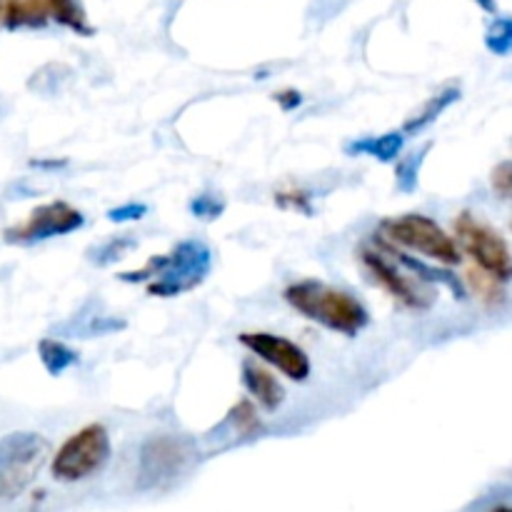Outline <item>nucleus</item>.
<instances>
[{
  "label": "nucleus",
  "mask_w": 512,
  "mask_h": 512,
  "mask_svg": "<svg viewBox=\"0 0 512 512\" xmlns=\"http://www.w3.org/2000/svg\"><path fill=\"white\" fill-rule=\"evenodd\" d=\"M283 298L295 313L345 338H355L370 325L368 308L355 295L320 280H298L285 288Z\"/></svg>",
  "instance_id": "nucleus-1"
},
{
  "label": "nucleus",
  "mask_w": 512,
  "mask_h": 512,
  "mask_svg": "<svg viewBox=\"0 0 512 512\" xmlns=\"http://www.w3.org/2000/svg\"><path fill=\"white\" fill-rule=\"evenodd\" d=\"M198 460V445L185 435H150L138 453V473H135V488L150 493V490H165L178 483Z\"/></svg>",
  "instance_id": "nucleus-2"
},
{
  "label": "nucleus",
  "mask_w": 512,
  "mask_h": 512,
  "mask_svg": "<svg viewBox=\"0 0 512 512\" xmlns=\"http://www.w3.org/2000/svg\"><path fill=\"white\" fill-rule=\"evenodd\" d=\"M50 458V443L38 433L0 438V503H10L33 485Z\"/></svg>",
  "instance_id": "nucleus-3"
},
{
  "label": "nucleus",
  "mask_w": 512,
  "mask_h": 512,
  "mask_svg": "<svg viewBox=\"0 0 512 512\" xmlns=\"http://www.w3.org/2000/svg\"><path fill=\"white\" fill-rule=\"evenodd\" d=\"M380 238L398 250H413L440 265H458L463 260L458 243L450 238L440 223L420 213L385 218L380 223Z\"/></svg>",
  "instance_id": "nucleus-4"
},
{
  "label": "nucleus",
  "mask_w": 512,
  "mask_h": 512,
  "mask_svg": "<svg viewBox=\"0 0 512 512\" xmlns=\"http://www.w3.org/2000/svg\"><path fill=\"white\" fill-rule=\"evenodd\" d=\"M113 445L105 425L90 423L70 435L50 460V473L58 483H80L98 475L110 463Z\"/></svg>",
  "instance_id": "nucleus-5"
},
{
  "label": "nucleus",
  "mask_w": 512,
  "mask_h": 512,
  "mask_svg": "<svg viewBox=\"0 0 512 512\" xmlns=\"http://www.w3.org/2000/svg\"><path fill=\"white\" fill-rule=\"evenodd\" d=\"M455 235H458V240H455L458 248H463L473 258L480 273L490 275L498 283H510L512 250L493 225L483 223L473 213H460L455 218Z\"/></svg>",
  "instance_id": "nucleus-6"
},
{
  "label": "nucleus",
  "mask_w": 512,
  "mask_h": 512,
  "mask_svg": "<svg viewBox=\"0 0 512 512\" xmlns=\"http://www.w3.org/2000/svg\"><path fill=\"white\" fill-rule=\"evenodd\" d=\"M213 255L205 243L198 240H185L175 245L173 253L163 255V268L150 280L148 293L155 298H175L180 293L198 288L210 273Z\"/></svg>",
  "instance_id": "nucleus-7"
},
{
  "label": "nucleus",
  "mask_w": 512,
  "mask_h": 512,
  "mask_svg": "<svg viewBox=\"0 0 512 512\" xmlns=\"http://www.w3.org/2000/svg\"><path fill=\"white\" fill-rule=\"evenodd\" d=\"M48 20H55L80 35L93 33L80 0H5V28H43Z\"/></svg>",
  "instance_id": "nucleus-8"
},
{
  "label": "nucleus",
  "mask_w": 512,
  "mask_h": 512,
  "mask_svg": "<svg viewBox=\"0 0 512 512\" xmlns=\"http://www.w3.org/2000/svg\"><path fill=\"white\" fill-rule=\"evenodd\" d=\"M85 218L78 208L65 200H50L38 205L23 223L3 230L5 243L10 245H35L50 238H63L83 228Z\"/></svg>",
  "instance_id": "nucleus-9"
},
{
  "label": "nucleus",
  "mask_w": 512,
  "mask_h": 512,
  "mask_svg": "<svg viewBox=\"0 0 512 512\" xmlns=\"http://www.w3.org/2000/svg\"><path fill=\"white\" fill-rule=\"evenodd\" d=\"M360 260H363L365 270L370 278L385 290L393 300L410 310H428L435 303L438 293L430 285H423L415 280L413 275L400 273L398 263L388 260V255L380 248H363L360 250Z\"/></svg>",
  "instance_id": "nucleus-10"
},
{
  "label": "nucleus",
  "mask_w": 512,
  "mask_h": 512,
  "mask_svg": "<svg viewBox=\"0 0 512 512\" xmlns=\"http://www.w3.org/2000/svg\"><path fill=\"white\" fill-rule=\"evenodd\" d=\"M238 343L245 350H250L255 358L263 360L265 365H270V368L283 373L288 380H293V383H305L310 373H313L308 353L298 343L283 338V335L255 330V333H240Z\"/></svg>",
  "instance_id": "nucleus-11"
},
{
  "label": "nucleus",
  "mask_w": 512,
  "mask_h": 512,
  "mask_svg": "<svg viewBox=\"0 0 512 512\" xmlns=\"http://www.w3.org/2000/svg\"><path fill=\"white\" fill-rule=\"evenodd\" d=\"M260 433H263V420H260L253 400L245 398L240 403H235L228 410V415L210 430L208 440L210 443H225L223 448H230V445L258 438Z\"/></svg>",
  "instance_id": "nucleus-12"
},
{
  "label": "nucleus",
  "mask_w": 512,
  "mask_h": 512,
  "mask_svg": "<svg viewBox=\"0 0 512 512\" xmlns=\"http://www.w3.org/2000/svg\"><path fill=\"white\" fill-rule=\"evenodd\" d=\"M240 378H243L245 390L258 403L265 413H278L280 405L285 403V388L268 368H263L255 360H245L240 368Z\"/></svg>",
  "instance_id": "nucleus-13"
},
{
  "label": "nucleus",
  "mask_w": 512,
  "mask_h": 512,
  "mask_svg": "<svg viewBox=\"0 0 512 512\" xmlns=\"http://www.w3.org/2000/svg\"><path fill=\"white\" fill-rule=\"evenodd\" d=\"M378 248L383 250V253L393 255L395 263L403 265V268L408 270V273L413 275L415 280H420V283H423V285H433V283L435 285H445V288H448L450 293H453L458 300L465 298L463 283H460V280L455 278V275L450 273V270L438 268V265L423 263V260H420V258H413V255H408V253H405V250L393 248V245L385 243V240H378Z\"/></svg>",
  "instance_id": "nucleus-14"
},
{
  "label": "nucleus",
  "mask_w": 512,
  "mask_h": 512,
  "mask_svg": "<svg viewBox=\"0 0 512 512\" xmlns=\"http://www.w3.org/2000/svg\"><path fill=\"white\" fill-rule=\"evenodd\" d=\"M405 148V133L390 130V133L373 135V138H360L345 145L348 155H368V158L380 160V163H393Z\"/></svg>",
  "instance_id": "nucleus-15"
},
{
  "label": "nucleus",
  "mask_w": 512,
  "mask_h": 512,
  "mask_svg": "<svg viewBox=\"0 0 512 512\" xmlns=\"http://www.w3.org/2000/svg\"><path fill=\"white\" fill-rule=\"evenodd\" d=\"M38 358L43 363V368L48 370V375L58 378V375L68 373L73 365H78V350L65 345L63 340L43 338L38 343Z\"/></svg>",
  "instance_id": "nucleus-16"
},
{
  "label": "nucleus",
  "mask_w": 512,
  "mask_h": 512,
  "mask_svg": "<svg viewBox=\"0 0 512 512\" xmlns=\"http://www.w3.org/2000/svg\"><path fill=\"white\" fill-rule=\"evenodd\" d=\"M458 98H460V90L458 88H445L443 93L433 95V98H430L428 103H425V108L420 110L418 115H413V118H410L408 123H405L403 133L413 135V133H420V130H425V128H428V125H433L435 120H438L440 115H443L445 110H448L450 105H453Z\"/></svg>",
  "instance_id": "nucleus-17"
},
{
  "label": "nucleus",
  "mask_w": 512,
  "mask_h": 512,
  "mask_svg": "<svg viewBox=\"0 0 512 512\" xmlns=\"http://www.w3.org/2000/svg\"><path fill=\"white\" fill-rule=\"evenodd\" d=\"M428 150L430 145H425V148L418 150V153H410L408 158L398 160V168H395V185H398L400 193H413V190L418 188L420 165H423Z\"/></svg>",
  "instance_id": "nucleus-18"
},
{
  "label": "nucleus",
  "mask_w": 512,
  "mask_h": 512,
  "mask_svg": "<svg viewBox=\"0 0 512 512\" xmlns=\"http://www.w3.org/2000/svg\"><path fill=\"white\" fill-rule=\"evenodd\" d=\"M485 45L490 53L508 55L512 53V18H498L485 33Z\"/></svg>",
  "instance_id": "nucleus-19"
},
{
  "label": "nucleus",
  "mask_w": 512,
  "mask_h": 512,
  "mask_svg": "<svg viewBox=\"0 0 512 512\" xmlns=\"http://www.w3.org/2000/svg\"><path fill=\"white\" fill-rule=\"evenodd\" d=\"M223 210H225V200L215 193H203L198 195V198H193V203H190V213H193L198 220H205V223L218 220L220 215H223Z\"/></svg>",
  "instance_id": "nucleus-20"
},
{
  "label": "nucleus",
  "mask_w": 512,
  "mask_h": 512,
  "mask_svg": "<svg viewBox=\"0 0 512 512\" xmlns=\"http://www.w3.org/2000/svg\"><path fill=\"white\" fill-rule=\"evenodd\" d=\"M468 283L473 285V290L480 295V298L485 300V303L493 305V303H500V300H503V290H500V285H503V283L493 280V278H490V275L480 273L478 268L470 270V273H468Z\"/></svg>",
  "instance_id": "nucleus-21"
},
{
  "label": "nucleus",
  "mask_w": 512,
  "mask_h": 512,
  "mask_svg": "<svg viewBox=\"0 0 512 512\" xmlns=\"http://www.w3.org/2000/svg\"><path fill=\"white\" fill-rule=\"evenodd\" d=\"M130 248H135V240L130 238V235H123V238H113V240H108V243L105 245H100L98 250H95V258H93V263H98V265H108V263H113V260H120L123 258L125 253H128Z\"/></svg>",
  "instance_id": "nucleus-22"
},
{
  "label": "nucleus",
  "mask_w": 512,
  "mask_h": 512,
  "mask_svg": "<svg viewBox=\"0 0 512 512\" xmlns=\"http://www.w3.org/2000/svg\"><path fill=\"white\" fill-rule=\"evenodd\" d=\"M280 208H288L295 210V213H305L310 215L313 213V205H310V195L303 193V190H285V193L275 195Z\"/></svg>",
  "instance_id": "nucleus-23"
},
{
  "label": "nucleus",
  "mask_w": 512,
  "mask_h": 512,
  "mask_svg": "<svg viewBox=\"0 0 512 512\" xmlns=\"http://www.w3.org/2000/svg\"><path fill=\"white\" fill-rule=\"evenodd\" d=\"M145 213H148V205L145 203H125L108 210V220L110 223H130V220L145 218Z\"/></svg>",
  "instance_id": "nucleus-24"
},
{
  "label": "nucleus",
  "mask_w": 512,
  "mask_h": 512,
  "mask_svg": "<svg viewBox=\"0 0 512 512\" xmlns=\"http://www.w3.org/2000/svg\"><path fill=\"white\" fill-rule=\"evenodd\" d=\"M490 183L500 198H512V163H500L490 175Z\"/></svg>",
  "instance_id": "nucleus-25"
},
{
  "label": "nucleus",
  "mask_w": 512,
  "mask_h": 512,
  "mask_svg": "<svg viewBox=\"0 0 512 512\" xmlns=\"http://www.w3.org/2000/svg\"><path fill=\"white\" fill-rule=\"evenodd\" d=\"M275 100H278V105L283 110H293V108H298L300 103H303V98H300L298 90H283V93L275 95Z\"/></svg>",
  "instance_id": "nucleus-26"
},
{
  "label": "nucleus",
  "mask_w": 512,
  "mask_h": 512,
  "mask_svg": "<svg viewBox=\"0 0 512 512\" xmlns=\"http://www.w3.org/2000/svg\"><path fill=\"white\" fill-rule=\"evenodd\" d=\"M478 3L483 5V8L488 10V13H495V3H493V0H478Z\"/></svg>",
  "instance_id": "nucleus-27"
},
{
  "label": "nucleus",
  "mask_w": 512,
  "mask_h": 512,
  "mask_svg": "<svg viewBox=\"0 0 512 512\" xmlns=\"http://www.w3.org/2000/svg\"><path fill=\"white\" fill-rule=\"evenodd\" d=\"M490 512H512V508H495V510H490Z\"/></svg>",
  "instance_id": "nucleus-28"
},
{
  "label": "nucleus",
  "mask_w": 512,
  "mask_h": 512,
  "mask_svg": "<svg viewBox=\"0 0 512 512\" xmlns=\"http://www.w3.org/2000/svg\"><path fill=\"white\" fill-rule=\"evenodd\" d=\"M3 8H5V0H0V20H3Z\"/></svg>",
  "instance_id": "nucleus-29"
}]
</instances>
